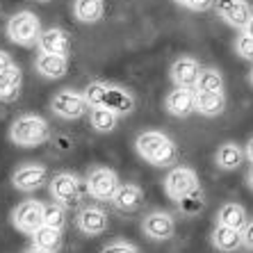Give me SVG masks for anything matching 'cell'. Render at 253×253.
Instances as JSON below:
<instances>
[{
  "instance_id": "1",
  "label": "cell",
  "mask_w": 253,
  "mask_h": 253,
  "mask_svg": "<svg viewBox=\"0 0 253 253\" xmlns=\"http://www.w3.org/2000/svg\"><path fill=\"white\" fill-rule=\"evenodd\" d=\"M135 146H137V153L155 167H169L171 162L176 160V144L167 135L158 132V130L141 132V135L137 137Z\"/></svg>"
},
{
  "instance_id": "2",
  "label": "cell",
  "mask_w": 253,
  "mask_h": 253,
  "mask_svg": "<svg viewBox=\"0 0 253 253\" xmlns=\"http://www.w3.org/2000/svg\"><path fill=\"white\" fill-rule=\"evenodd\" d=\"M50 135V128L42 117L37 114H23L9 128V139L21 148H32V146H42L43 141Z\"/></svg>"
},
{
  "instance_id": "3",
  "label": "cell",
  "mask_w": 253,
  "mask_h": 253,
  "mask_svg": "<svg viewBox=\"0 0 253 253\" xmlns=\"http://www.w3.org/2000/svg\"><path fill=\"white\" fill-rule=\"evenodd\" d=\"M7 35H9V39H12L14 43L32 46V43L39 42V37H42V23H39V18L32 12H18L9 18Z\"/></svg>"
},
{
  "instance_id": "4",
  "label": "cell",
  "mask_w": 253,
  "mask_h": 253,
  "mask_svg": "<svg viewBox=\"0 0 253 253\" xmlns=\"http://www.w3.org/2000/svg\"><path fill=\"white\" fill-rule=\"evenodd\" d=\"M165 189L171 199L180 203L185 196L199 192L201 187H199V178H196L194 171L189 169V167H178V169H173L165 178Z\"/></svg>"
},
{
  "instance_id": "5",
  "label": "cell",
  "mask_w": 253,
  "mask_h": 253,
  "mask_svg": "<svg viewBox=\"0 0 253 253\" xmlns=\"http://www.w3.org/2000/svg\"><path fill=\"white\" fill-rule=\"evenodd\" d=\"M50 110L62 119H80L89 110V103L84 100L83 94L71 91V89H62L50 100Z\"/></svg>"
},
{
  "instance_id": "6",
  "label": "cell",
  "mask_w": 253,
  "mask_h": 253,
  "mask_svg": "<svg viewBox=\"0 0 253 253\" xmlns=\"http://www.w3.org/2000/svg\"><path fill=\"white\" fill-rule=\"evenodd\" d=\"M119 187H121L119 176L112 169H105V167L91 169V173H89V178H87L89 194L96 196V199H100V201H112Z\"/></svg>"
},
{
  "instance_id": "7",
  "label": "cell",
  "mask_w": 253,
  "mask_h": 253,
  "mask_svg": "<svg viewBox=\"0 0 253 253\" xmlns=\"http://www.w3.org/2000/svg\"><path fill=\"white\" fill-rule=\"evenodd\" d=\"M43 203L39 201H23L21 206H16L14 210L12 219H14V226L18 230H23V233H35L43 226Z\"/></svg>"
},
{
  "instance_id": "8",
  "label": "cell",
  "mask_w": 253,
  "mask_h": 253,
  "mask_svg": "<svg viewBox=\"0 0 253 253\" xmlns=\"http://www.w3.org/2000/svg\"><path fill=\"white\" fill-rule=\"evenodd\" d=\"M50 196L59 206H76L80 201V180L71 173H57L50 180Z\"/></svg>"
},
{
  "instance_id": "9",
  "label": "cell",
  "mask_w": 253,
  "mask_h": 253,
  "mask_svg": "<svg viewBox=\"0 0 253 253\" xmlns=\"http://www.w3.org/2000/svg\"><path fill=\"white\" fill-rule=\"evenodd\" d=\"M46 180H48V171H46V167H39V165L18 167L12 178L14 187L21 189V192H35V189H39Z\"/></svg>"
},
{
  "instance_id": "10",
  "label": "cell",
  "mask_w": 253,
  "mask_h": 253,
  "mask_svg": "<svg viewBox=\"0 0 253 253\" xmlns=\"http://www.w3.org/2000/svg\"><path fill=\"white\" fill-rule=\"evenodd\" d=\"M199 76H201V66L192 57H180L171 66V80L180 89H194L199 84Z\"/></svg>"
},
{
  "instance_id": "11",
  "label": "cell",
  "mask_w": 253,
  "mask_h": 253,
  "mask_svg": "<svg viewBox=\"0 0 253 253\" xmlns=\"http://www.w3.org/2000/svg\"><path fill=\"white\" fill-rule=\"evenodd\" d=\"M39 48H42V53H50V55H62L66 57L71 50V37L66 35L62 28H48L42 32L39 37Z\"/></svg>"
},
{
  "instance_id": "12",
  "label": "cell",
  "mask_w": 253,
  "mask_h": 253,
  "mask_svg": "<svg viewBox=\"0 0 253 253\" xmlns=\"http://www.w3.org/2000/svg\"><path fill=\"white\" fill-rule=\"evenodd\" d=\"M144 233L151 240H169L173 235V219L167 212H151L144 219Z\"/></svg>"
},
{
  "instance_id": "13",
  "label": "cell",
  "mask_w": 253,
  "mask_h": 253,
  "mask_svg": "<svg viewBox=\"0 0 253 253\" xmlns=\"http://www.w3.org/2000/svg\"><path fill=\"white\" fill-rule=\"evenodd\" d=\"M78 226L83 230L84 235H103L107 230V214L100 208H84L78 217Z\"/></svg>"
},
{
  "instance_id": "14",
  "label": "cell",
  "mask_w": 253,
  "mask_h": 253,
  "mask_svg": "<svg viewBox=\"0 0 253 253\" xmlns=\"http://www.w3.org/2000/svg\"><path fill=\"white\" fill-rule=\"evenodd\" d=\"M167 110H169L173 117H189L194 112V91L192 89H180L176 87L167 96Z\"/></svg>"
},
{
  "instance_id": "15",
  "label": "cell",
  "mask_w": 253,
  "mask_h": 253,
  "mask_svg": "<svg viewBox=\"0 0 253 253\" xmlns=\"http://www.w3.org/2000/svg\"><path fill=\"white\" fill-rule=\"evenodd\" d=\"M194 107L203 117H219L226 107V98L214 91H194Z\"/></svg>"
},
{
  "instance_id": "16",
  "label": "cell",
  "mask_w": 253,
  "mask_h": 253,
  "mask_svg": "<svg viewBox=\"0 0 253 253\" xmlns=\"http://www.w3.org/2000/svg\"><path fill=\"white\" fill-rule=\"evenodd\" d=\"M212 244L221 253H235L240 247H244L242 233L235 228H228V226H217V228H214V233H212Z\"/></svg>"
},
{
  "instance_id": "17",
  "label": "cell",
  "mask_w": 253,
  "mask_h": 253,
  "mask_svg": "<svg viewBox=\"0 0 253 253\" xmlns=\"http://www.w3.org/2000/svg\"><path fill=\"white\" fill-rule=\"evenodd\" d=\"M103 107L107 110H112L114 114H128L132 112V107H135V98L124 91V89L119 87H112V84H107V91H105V100H103Z\"/></svg>"
},
{
  "instance_id": "18",
  "label": "cell",
  "mask_w": 253,
  "mask_h": 253,
  "mask_svg": "<svg viewBox=\"0 0 253 253\" xmlns=\"http://www.w3.org/2000/svg\"><path fill=\"white\" fill-rule=\"evenodd\" d=\"M112 203L119 210L132 212V210H137V208H141V203H144V192H141V187H137V185H121V187L117 189V194H114Z\"/></svg>"
},
{
  "instance_id": "19",
  "label": "cell",
  "mask_w": 253,
  "mask_h": 253,
  "mask_svg": "<svg viewBox=\"0 0 253 253\" xmlns=\"http://www.w3.org/2000/svg\"><path fill=\"white\" fill-rule=\"evenodd\" d=\"M217 219H219V226H228V228H235L240 233L249 224V214L240 203H226V206H221Z\"/></svg>"
},
{
  "instance_id": "20",
  "label": "cell",
  "mask_w": 253,
  "mask_h": 253,
  "mask_svg": "<svg viewBox=\"0 0 253 253\" xmlns=\"http://www.w3.org/2000/svg\"><path fill=\"white\" fill-rule=\"evenodd\" d=\"M66 69H69V64H66V57H62V55L42 53L37 57V71L43 78H62Z\"/></svg>"
},
{
  "instance_id": "21",
  "label": "cell",
  "mask_w": 253,
  "mask_h": 253,
  "mask_svg": "<svg viewBox=\"0 0 253 253\" xmlns=\"http://www.w3.org/2000/svg\"><path fill=\"white\" fill-rule=\"evenodd\" d=\"M32 242H35V249H42L46 253H55L62 247V230L50 228V226H42L39 230L32 233Z\"/></svg>"
},
{
  "instance_id": "22",
  "label": "cell",
  "mask_w": 253,
  "mask_h": 253,
  "mask_svg": "<svg viewBox=\"0 0 253 253\" xmlns=\"http://www.w3.org/2000/svg\"><path fill=\"white\" fill-rule=\"evenodd\" d=\"M242 158H244L242 148L237 146V144H233V141H226V144H221V146L217 148V155H214V160H217V167H221V169H226V171L237 169V167L242 165Z\"/></svg>"
},
{
  "instance_id": "23",
  "label": "cell",
  "mask_w": 253,
  "mask_h": 253,
  "mask_svg": "<svg viewBox=\"0 0 253 253\" xmlns=\"http://www.w3.org/2000/svg\"><path fill=\"white\" fill-rule=\"evenodd\" d=\"M76 18L83 23H96L103 16V0H76L73 5Z\"/></svg>"
},
{
  "instance_id": "24",
  "label": "cell",
  "mask_w": 253,
  "mask_h": 253,
  "mask_svg": "<svg viewBox=\"0 0 253 253\" xmlns=\"http://www.w3.org/2000/svg\"><path fill=\"white\" fill-rule=\"evenodd\" d=\"M18 89H21V71H18V66H14L7 73H0V98L14 100L18 96Z\"/></svg>"
},
{
  "instance_id": "25",
  "label": "cell",
  "mask_w": 253,
  "mask_h": 253,
  "mask_svg": "<svg viewBox=\"0 0 253 253\" xmlns=\"http://www.w3.org/2000/svg\"><path fill=\"white\" fill-rule=\"evenodd\" d=\"M117 119L119 114H114L107 107H91V126L98 132H112L117 128Z\"/></svg>"
},
{
  "instance_id": "26",
  "label": "cell",
  "mask_w": 253,
  "mask_h": 253,
  "mask_svg": "<svg viewBox=\"0 0 253 253\" xmlns=\"http://www.w3.org/2000/svg\"><path fill=\"white\" fill-rule=\"evenodd\" d=\"M251 9H249V5L244 2V0H240V2H235V5L230 7L228 12L224 14V21L228 25H233V28H240V30H244L247 28V23L251 21Z\"/></svg>"
},
{
  "instance_id": "27",
  "label": "cell",
  "mask_w": 253,
  "mask_h": 253,
  "mask_svg": "<svg viewBox=\"0 0 253 253\" xmlns=\"http://www.w3.org/2000/svg\"><path fill=\"white\" fill-rule=\"evenodd\" d=\"M199 91H214V94H221L224 89V78L217 69H201L199 76Z\"/></svg>"
},
{
  "instance_id": "28",
  "label": "cell",
  "mask_w": 253,
  "mask_h": 253,
  "mask_svg": "<svg viewBox=\"0 0 253 253\" xmlns=\"http://www.w3.org/2000/svg\"><path fill=\"white\" fill-rule=\"evenodd\" d=\"M64 224H66V214H64V208L59 203H50V206L43 208V226L62 230Z\"/></svg>"
},
{
  "instance_id": "29",
  "label": "cell",
  "mask_w": 253,
  "mask_h": 253,
  "mask_svg": "<svg viewBox=\"0 0 253 253\" xmlns=\"http://www.w3.org/2000/svg\"><path fill=\"white\" fill-rule=\"evenodd\" d=\"M180 210L183 212H187V214H194V212H199V210H203V192H194V194H189V196H185L180 203Z\"/></svg>"
},
{
  "instance_id": "30",
  "label": "cell",
  "mask_w": 253,
  "mask_h": 253,
  "mask_svg": "<svg viewBox=\"0 0 253 253\" xmlns=\"http://www.w3.org/2000/svg\"><path fill=\"white\" fill-rule=\"evenodd\" d=\"M235 50L242 59H251L253 62V39L249 35H240L235 42Z\"/></svg>"
},
{
  "instance_id": "31",
  "label": "cell",
  "mask_w": 253,
  "mask_h": 253,
  "mask_svg": "<svg viewBox=\"0 0 253 253\" xmlns=\"http://www.w3.org/2000/svg\"><path fill=\"white\" fill-rule=\"evenodd\" d=\"M100 253H139V251H137V247H132V244H126V242H114V244L105 247Z\"/></svg>"
},
{
  "instance_id": "32",
  "label": "cell",
  "mask_w": 253,
  "mask_h": 253,
  "mask_svg": "<svg viewBox=\"0 0 253 253\" xmlns=\"http://www.w3.org/2000/svg\"><path fill=\"white\" fill-rule=\"evenodd\" d=\"M242 242H244V247L247 249H253V221H249L242 230Z\"/></svg>"
},
{
  "instance_id": "33",
  "label": "cell",
  "mask_w": 253,
  "mask_h": 253,
  "mask_svg": "<svg viewBox=\"0 0 253 253\" xmlns=\"http://www.w3.org/2000/svg\"><path fill=\"white\" fill-rule=\"evenodd\" d=\"M14 62H12V57L5 53V50H0V73H7V71H12L14 69Z\"/></svg>"
},
{
  "instance_id": "34",
  "label": "cell",
  "mask_w": 253,
  "mask_h": 253,
  "mask_svg": "<svg viewBox=\"0 0 253 253\" xmlns=\"http://www.w3.org/2000/svg\"><path fill=\"white\" fill-rule=\"evenodd\" d=\"M214 5V0H192L189 2V9H194V12H206L210 7Z\"/></svg>"
},
{
  "instance_id": "35",
  "label": "cell",
  "mask_w": 253,
  "mask_h": 253,
  "mask_svg": "<svg viewBox=\"0 0 253 253\" xmlns=\"http://www.w3.org/2000/svg\"><path fill=\"white\" fill-rule=\"evenodd\" d=\"M235 2H240V0H217V12L224 16V14L228 12V9L235 5Z\"/></svg>"
},
{
  "instance_id": "36",
  "label": "cell",
  "mask_w": 253,
  "mask_h": 253,
  "mask_svg": "<svg viewBox=\"0 0 253 253\" xmlns=\"http://www.w3.org/2000/svg\"><path fill=\"white\" fill-rule=\"evenodd\" d=\"M244 35H249L253 39V16H251V21L247 23V28H244Z\"/></svg>"
},
{
  "instance_id": "37",
  "label": "cell",
  "mask_w": 253,
  "mask_h": 253,
  "mask_svg": "<svg viewBox=\"0 0 253 253\" xmlns=\"http://www.w3.org/2000/svg\"><path fill=\"white\" fill-rule=\"evenodd\" d=\"M247 155H249V160H251V162H253V139L247 144Z\"/></svg>"
},
{
  "instance_id": "38",
  "label": "cell",
  "mask_w": 253,
  "mask_h": 253,
  "mask_svg": "<svg viewBox=\"0 0 253 253\" xmlns=\"http://www.w3.org/2000/svg\"><path fill=\"white\" fill-rule=\"evenodd\" d=\"M249 185H251V187H253V167H251V169H249Z\"/></svg>"
},
{
  "instance_id": "39",
  "label": "cell",
  "mask_w": 253,
  "mask_h": 253,
  "mask_svg": "<svg viewBox=\"0 0 253 253\" xmlns=\"http://www.w3.org/2000/svg\"><path fill=\"white\" fill-rule=\"evenodd\" d=\"M178 5H185V7H189V2H192V0H176Z\"/></svg>"
},
{
  "instance_id": "40",
  "label": "cell",
  "mask_w": 253,
  "mask_h": 253,
  "mask_svg": "<svg viewBox=\"0 0 253 253\" xmlns=\"http://www.w3.org/2000/svg\"><path fill=\"white\" fill-rule=\"evenodd\" d=\"M28 253H46V251H42V249H35V247H32Z\"/></svg>"
},
{
  "instance_id": "41",
  "label": "cell",
  "mask_w": 253,
  "mask_h": 253,
  "mask_svg": "<svg viewBox=\"0 0 253 253\" xmlns=\"http://www.w3.org/2000/svg\"><path fill=\"white\" fill-rule=\"evenodd\" d=\"M251 83H253V71H251Z\"/></svg>"
},
{
  "instance_id": "42",
  "label": "cell",
  "mask_w": 253,
  "mask_h": 253,
  "mask_svg": "<svg viewBox=\"0 0 253 253\" xmlns=\"http://www.w3.org/2000/svg\"><path fill=\"white\" fill-rule=\"evenodd\" d=\"M39 2H46V0H39Z\"/></svg>"
}]
</instances>
